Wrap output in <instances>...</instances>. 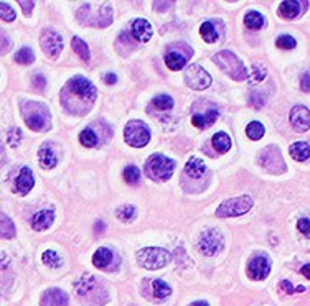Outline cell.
I'll list each match as a JSON object with an SVG mask.
<instances>
[{"instance_id":"6da1fadb","label":"cell","mask_w":310,"mask_h":306,"mask_svg":"<svg viewBox=\"0 0 310 306\" xmlns=\"http://www.w3.org/2000/svg\"><path fill=\"white\" fill-rule=\"evenodd\" d=\"M61 100L66 106V109L71 112L75 102L78 100V106H84V111L87 112L93 106V102L96 100V88L93 86L83 76H76L73 79H69L65 86V89L61 92Z\"/></svg>"},{"instance_id":"7a4b0ae2","label":"cell","mask_w":310,"mask_h":306,"mask_svg":"<svg viewBox=\"0 0 310 306\" xmlns=\"http://www.w3.org/2000/svg\"><path fill=\"white\" fill-rule=\"evenodd\" d=\"M25 124L35 132H46L50 129V109L42 102H25L22 106Z\"/></svg>"},{"instance_id":"3957f363","label":"cell","mask_w":310,"mask_h":306,"mask_svg":"<svg viewBox=\"0 0 310 306\" xmlns=\"http://www.w3.org/2000/svg\"><path fill=\"white\" fill-rule=\"evenodd\" d=\"M213 61L220 66V69L223 73H226L229 77H233L236 81H244L248 79V69L240 61V58L236 56L233 51H220L218 54H214Z\"/></svg>"},{"instance_id":"277c9868","label":"cell","mask_w":310,"mask_h":306,"mask_svg":"<svg viewBox=\"0 0 310 306\" xmlns=\"http://www.w3.org/2000/svg\"><path fill=\"white\" fill-rule=\"evenodd\" d=\"M175 161L167 158L163 155H154L150 156L145 163V175L155 181H167L173 175Z\"/></svg>"},{"instance_id":"5b68a950","label":"cell","mask_w":310,"mask_h":306,"mask_svg":"<svg viewBox=\"0 0 310 306\" xmlns=\"http://www.w3.org/2000/svg\"><path fill=\"white\" fill-rule=\"evenodd\" d=\"M170 254L169 250L160 249V247H145L139 250L137 254V262L147 270H157L162 269L170 262Z\"/></svg>"},{"instance_id":"8992f818","label":"cell","mask_w":310,"mask_h":306,"mask_svg":"<svg viewBox=\"0 0 310 306\" xmlns=\"http://www.w3.org/2000/svg\"><path fill=\"white\" fill-rule=\"evenodd\" d=\"M252 208V198L251 196H236V198L226 199L225 202L220 204V208L216 209L218 217H234L246 214Z\"/></svg>"},{"instance_id":"52a82bcc","label":"cell","mask_w":310,"mask_h":306,"mask_svg":"<svg viewBox=\"0 0 310 306\" xmlns=\"http://www.w3.org/2000/svg\"><path fill=\"white\" fill-rule=\"evenodd\" d=\"M125 142L134 148H142L149 144L150 140V130L149 127L140 120H131L125 125L124 130Z\"/></svg>"},{"instance_id":"ba28073f","label":"cell","mask_w":310,"mask_h":306,"mask_svg":"<svg viewBox=\"0 0 310 306\" xmlns=\"http://www.w3.org/2000/svg\"><path fill=\"white\" fill-rule=\"evenodd\" d=\"M198 249L203 255H216L221 249H223V235L218 231L210 229L202 234V239L198 242Z\"/></svg>"},{"instance_id":"9c48e42d","label":"cell","mask_w":310,"mask_h":306,"mask_svg":"<svg viewBox=\"0 0 310 306\" xmlns=\"http://www.w3.org/2000/svg\"><path fill=\"white\" fill-rule=\"evenodd\" d=\"M185 83L195 91H203L211 84V76L200 65H192L185 73Z\"/></svg>"},{"instance_id":"30bf717a","label":"cell","mask_w":310,"mask_h":306,"mask_svg":"<svg viewBox=\"0 0 310 306\" xmlns=\"http://www.w3.org/2000/svg\"><path fill=\"white\" fill-rule=\"evenodd\" d=\"M40 43H42V48L48 58H58L63 51V38L54 30H45L42 38H40Z\"/></svg>"},{"instance_id":"8fae6325","label":"cell","mask_w":310,"mask_h":306,"mask_svg":"<svg viewBox=\"0 0 310 306\" xmlns=\"http://www.w3.org/2000/svg\"><path fill=\"white\" fill-rule=\"evenodd\" d=\"M261 165L269 171H276V173H282L285 170V163L282 160V155L279 148L267 147L264 152L261 153Z\"/></svg>"},{"instance_id":"7c38bea8","label":"cell","mask_w":310,"mask_h":306,"mask_svg":"<svg viewBox=\"0 0 310 306\" xmlns=\"http://www.w3.org/2000/svg\"><path fill=\"white\" fill-rule=\"evenodd\" d=\"M271 272V260L266 255L252 257L248 263V275L252 280H264Z\"/></svg>"},{"instance_id":"4fadbf2b","label":"cell","mask_w":310,"mask_h":306,"mask_svg":"<svg viewBox=\"0 0 310 306\" xmlns=\"http://www.w3.org/2000/svg\"><path fill=\"white\" fill-rule=\"evenodd\" d=\"M290 124L297 132H307L310 125V112L305 106H296L290 112Z\"/></svg>"},{"instance_id":"5bb4252c","label":"cell","mask_w":310,"mask_h":306,"mask_svg":"<svg viewBox=\"0 0 310 306\" xmlns=\"http://www.w3.org/2000/svg\"><path fill=\"white\" fill-rule=\"evenodd\" d=\"M40 304L42 306H68V295L60 288H50L43 293Z\"/></svg>"},{"instance_id":"9a60e30c","label":"cell","mask_w":310,"mask_h":306,"mask_svg":"<svg viewBox=\"0 0 310 306\" xmlns=\"http://www.w3.org/2000/svg\"><path fill=\"white\" fill-rule=\"evenodd\" d=\"M35 186V178L31 170L28 167H23L22 171L19 173L17 179H15V191L20 194H28L31 191V188Z\"/></svg>"},{"instance_id":"2e32d148","label":"cell","mask_w":310,"mask_h":306,"mask_svg":"<svg viewBox=\"0 0 310 306\" xmlns=\"http://www.w3.org/2000/svg\"><path fill=\"white\" fill-rule=\"evenodd\" d=\"M132 35H134V38H136L137 42L147 43L154 35L152 25H150V23L147 20H144V18H137L136 22L132 23Z\"/></svg>"},{"instance_id":"e0dca14e","label":"cell","mask_w":310,"mask_h":306,"mask_svg":"<svg viewBox=\"0 0 310 306\" xmlns=\"http://www.w3.org/2000/svg\"><path fill=\"white\" fill-rule=\"evenodd\" d=\"M218 115H220L218 109H214V107L213 109H206V111H203V112H193L192 124L198 129H205V127H208V125L216 122Z\"/></svg>"},{"instance_id":"ac0fdd59","label":"cell","mask_w":310,"mask_h":306,"mask_svg":"<svg viewBox=\"0 0 310 306\" xmlns=\"http://www.w3.org/2000/svg\"><path fill=\"white\" fill-rule=\"evenodd\" d=\"M54 221V213L53 209H43L40 211V213H37L33 216V219H31V227H33V231H46L48 227L53 224Z\"/></svg>"},{"instance_id":"d6986e66","label":"cell","mask_w":310,"mask_h":306,"mask_svg":"<svg viewBox=\"0 0 310 306\" xmlns=\"http://www.w3.org/2000/svg\"><path fill=\"white\" fill-rule=\"evenodd\" d=\"M300 13H302V5L297 0H285V2L279 5V15L282 18L290 20V18H296Z\"/></svg>"},{"instance_id":"ffe728a7","label":"cell","mask_w":310,"mask_h":306,"mask_svg":"<svg viewBox=\"0 0 310 306\" xmlns=\"http://www.w3.org/2000/svg\"><path fill=\"white\" fill-rule=\"evenodd\" d=\"M165 59V65L169 66V69H172V71H180L181 68H185L188 58L184 56V54H180L177 51H169L163 56Z\"/></svg>"},{"instance_id":"44dd1931","label":"cell","mask_w":310,"mask_h":306,"mask_svg":"<svg viewBox=\"0 0 310 306\" xmlns=\"http://www.w3.org/2000/svg\"><path fill=\"white\" fill-rule=\"evenodd\" d=\"M289 153H290V156L296 161H307L308 160V155H310L308 142H296V144H292L290 148H289Z\"/></svg>"},{"instance_id":"7402d4cb","label":"cell","mask_w":310,"mask_h":306,"mask_svg":"<svg viewBox=\"0 0 310 306\" xmlns=\"http://www.w3.org/2000/svg\"><path fill=\"white\" fill-rule=\"evenodd\" d=\"M185 173L192 178H202L206 173V165L200 158H190L188 163L185 165Z\"/></svg>"},{"instance_id":"603a6c76","label":"cell","mask_w":310,"mask_h":306,"mask_svg":"<svg viewBox=\"0 0 310 306\" xmlns=\"http://www.w3.org/2000/svg\"><path fill=\"white\" fill-rule=\"evenodd\" d=\"M38 160H40V165H42V167L46 168V170L54 168V167H57V163H58L57 155H54V152L48 147H43L42 150L38 152Z\"/></svg>"},{"instance_id":"cb8c5ba5","label":"cell","mask_w":310,"mask_h":306,"mask_svg":"<svg viewBox=\"0 0 310 306\" xmlns=\"http://www.w3.org/2000/svg\"><path fill=\"white\" fill-rule=\"evenodd\" d=\"M111 262H113V252L106 247L98 249L96 254L93 255V263L96 265L98 269H107Z\"/></svg>"},{"instance_id":"d4e9b609","label":"cell","mask_w":310,"mask_h":306,"mask_svg":"<svg viewBox=\"0 0 310 306\" xmlns=\"http://www.w3.org/2000/svg\"><path fill=\"white\" fill-rule=\"evenodd\" d=\"M211 144H213L214 150H216V152L226 153L229 148H231V138H229L225 132H218V133H214Z\"/></svg>"},{"instance_id":"484cf974","label":"cell","mask_w":310,"mask_h":306,"mask_svg":"<svg viewBox=\"0 0 310 306\" xmlns=\"http://www.w3.org/2000/svg\"><path fill=\"white\" fill-rule=\"evenodd\" d=\"M71 46H73V50L76 51V54L79 58H81L84 63H87L91 59V53H89V46L86 45V42H83L79 36H75L73 40H71Z\"/></svg>"},{"instance_id":"4316f807","label":"cell","mask_w":310,"mask_h":306,"mask_svg":"<svg viewBox=\"0 0 310 306\" xmlns=\"http://www.w3.org/2000/svg\"><path fill=\"white\" fill-rule=\"evenodd\" d=\"M200 35L206 43H214L218 40V31L214 30L213 22H205L200 27Z\"/></svg>"},{"instance_id":"83f0119b","label":"cell","mask_w":310,"mask_h":306,"mask_svg":"<svg viewBox=\"0 0 310 306\" xmlns=\"http://www.w3.org/2000/svg\"><path fill=\"white\" fill-rule=\"evenodd\" d=\"M15 235V227L10 217L5 214H0V237L4 239H12Z\"/></svg>"},{"instance_id":"f1b7e54d","label":"cell","mask_w":310,"mask_h":306,"mask_svg":"<svg viewBox=\"0 0 310 306\" xmlns=\"http://www.w3.org/2000/svg\"><path fill=\"white\" fill-rule=\"evenodd\" d=\"M244 23H246V25H248V28H251V30H259V28L264 27V17H262L259 12L251 10V12L246 13Z\"/></svg>"},{"instance_id":"f546056e","label":"cell","mask_w":310,"mask_h":306,"mask_svg":"<svg viewBox=\"0 0 310 306\" xmlns=\"http://www.w3.org/2000/svg\"><path fill=\"white\" fill-rule=\"evenodd\" d=\"M93 288H94V278L91 275H83L76 281V293L81 295V296L89 293Z\"/></svg>"},{"instance_id":"4dcf8cb0","label":"cell","mask_w":310,"mask_h":306,"mask_svg":"<svg viewBox=\"0 0 310 306\" xmlns=\"http://www.w3.org/2000/svg\"><path fill=\"white\" fill-rule=\"evenodd\" d=\"M152 292H154L155 298L163 300V298H167L172 293V288L167 285L163 280H155V281H152Z\"/></svg>"},{"instance_id":"1f68e13d","label":"cell","mask_w":310,"mask_h":306,"mask_svg":"<svg viewBox=\"0 0 310 306\" xmlns=\"http://www.w3.org/2000/svg\"><path fill=\"white\" fill-rule=\"evenodd\" d=\"M79 142H81L84 147L93 148V147H96V144H98V135L94 133L93 129H84L81 132V135H79Z\"/></svg>"},{"instance_id":"d6a6232c","label":"cell","mask_w":310,"mask_h":306,"mask_svg":"<svg viewBox=\"0 0 310 306\" xmlns=\"http://www.w3.org/2000/svg\"><path fill=\"white\" fill-rule=\"evenodd\" d=\"M246 133L251 140H261L264 137V125L259 124V122H251L246 129Z\"/></svg>"},{"instance_id":"836d02e7","label":"cell","mask_w":310,"mask_h":306,"mask_svg":"<svg viewBox=\"0 0 310 306\" xmlns=\"http://www.w3.org/2000/svg\"><path fill=\"white\" fill-rule=\"evenodd\" d=\"M15 61L20 63V65H31L35 61V54L31 48H22L15 54Z\"/></svg>"},{"instance_id":"e575fe53","label":"cell","mask_w":310,"mask_h":306,"mask_svg":"<svg viewBox=\"0 0 310 306\" xmlns=\"http://www.w3.org/2000/svg\"><path fill=\"white\" fill-rule=\"evenodd\" d=\"M152 106L157 111H169L173 107V99L170 96H158L152 100Z\"/></svg>"},{"instance_id":"d590c367","label":"cell","mask_w":310,"mask_h":306,"mask_svg":"<svg viewBox=\"0 0 310 306\" xmlns=\"http://www.w3.org/2000/svg\"><path fill=\"white\" fill-rule=\"evenodd\" d=\"M116 216H117V219H121L122 222H129L134 219V216H136V208L134 206H122L116 211Z\"/></svg>"},{"instance_id":"8d00e7d4","label":"cell","mask_w":310,"mask_h":306,"mask_svg":"<svg viewBox=\"0 0 310 306\" xmlns=\"http://www.w3.org/2000/svg\"><path fill=\"white\" fill-rule=\"evenodd\" d=\"M124 179L129 185H137L140 179V170L137 167H134V165L132 167H127L124 170Z\"/></svg>"},{"instance_id":"74e56055","label":"cell","mask_w":310,"mask_h":306,"mask_svg":"<svg viewBox=\"0 0 310 306\" xmlns=\"http://www.w3.org/2000/svg\"><path fill=\"white\" fill-rule=\"evenodd\" d=\"M43 262L48 265V267H51V269H57V267H60L61 265V258H60V255L54 252V250H46V252H43Z\"/></svg>"},{"instance_id":"f35d334b","label":"cell","mask_w":310,"mask_h":306,"mask_svg":"<svg viewBox=\"0 0 310 306\" xmlns=\"http://www.w3.org/2000/svg\"><path fill=\"white\" fill-rule=\"evenodd\" d=\"M276 45H277V48H281V50H294L297 43L290 35H281L279 38H277Z\"/></svg>"},{"instance_id":"ab89813d","label":"cell","mask_w":310,"mask_h":306,"mask_svg":"<svg viewBox=\"0 0 310 306\" xmlns=\"http://www.w3.org/2000/svg\"><path fill=\"white\" fill-rule=\"evenodd\" d=\"M0 18L5 22H13L15 20V12L13 9L5 2H0Z\"/></svg>"},{"instance_id":"60d3db41","label":"cell","mask_w":310,"mask_h":306,"mask_svg":"<svg viewBox=\"0 0 310 306\" xmlns=\"http://www.w3.org/2000/svg\"><path fill=\"white\" fill-rule=\"evenodd\" d=\"M249 77V83H261L262 79L266 77V68L264 66H259V65H256V66H252V74L251 76H248Z\"/></svg>"},{"instance_id":"b9f144b4","label":"cell","mask_w":310,"mask_h":306,"mask_svg":"<svg viewBox=\"0 0 310 306\" xmlns=\"http://www.w3.org/2000/svg\"><path fill=\"white\" fill-rule=\"evenodd\" d=\"M22 138H23V135H22V130L19 127L10 129V132H9V144L12 147H19L22 144Z\"/></svg>"},{"instance_id":"7bdbcfd3","label":"cell","mask_w":310,"mask_h":306,"mask_svg":"<svg viewBox=\"0 0 310 306\" xmlns=\"http://www.w3.org/2000/svg\"><path fill=\"white\" fill-rule=\"evenodd\" d=\"M297 227H299V231L305 235V237H310V221H308L307 217L305 219H300Z\"/></svg>"},{"instance_id":"ee69618b","label":"cell","mask_w":310,"mask_h":306,"mask_svg":"<svg viewBox=\"0 0 310 306\" xmlns=\"http://www.w3.org/2000/svg\"><path fill=\"white\" fill-rule=\"evenodd\" d=\"M19 5L22 7L23 10H25L27 15H30L31 10H33V7H35V2H27V0H19Z\"/></svg>"},{"instance_id":"f6af8a7d","label":"cell","mask_w":310,"mask_h":306,"mask_svg":"<svg viewBox=\"0 0 310 306\" xmlns=\"http://www.w3.org/2000/svg\"><path fill=\"white\" fill-rule=\"evenodd\" d=\"M33 84L37 86L38 89H43L45 84H46V79H45L42 74H35V76H33Z\"/></svg>"},{"instance_id":"bcb514c9","label":"cell","mask_w":310,"mask_h":306,"mask_svg":"<svg viewBox=\"0 0 310 306\" xmlns=\"http://www.w3.org/2000/svg\"><path fill=\"white\" fill-rule=\"evenodd\" d=\"M281 290H282L284 293H287V295L294 293V288H292V285H290V281H287V280L281 281Z\"/></svg>"},{"instance_id":"7dc6e473","label":"cell","mask_w":310,"mask_h":306,"mask_svg":"<svg viewBox=\"0 0 310 306\" xmlns=\"http://www.w3.org/2000/svg\"><path fill=\"white\" fill-rule=\"evenodd\" d=\"M308 81H310V76H308V73H305L304 76H302V91H304V92H308V91H310Z\"/></svg>"},{"instance_id":"c3c4849f","label":"cell","mask_w":310,"mask_h":306,"mask_svg":"<svg viewBox=\"0 0 310 306\" xmlns=\"http://www.w3.org/2000/svg\"><path fill=\"white\" fill-rule=\"evenodd\" d=\"M104 81H106L107 84H116V81H117V76H116V74H113V73H107V74H106V77H104Z\"/></svg>"},{"instance_id":"681fc988","label":"cell","mask_w":310,"mask_h":306,"mask_svg":"<svg viewBox=\"0 0 310 306\" xmlns=\"http://www.w3.org/2000/svg\"><path fill=\"white\" fill-rule=\"evenodd\" d=\"M308 269H310V265H308V263H305L304 267H302V275H304L305 278H310V272H308Z\"/></svg>"},{"instance_id":"f907efd6","label":"cell","mask_w":310,"mask_h":306,"mask_svg":"<svg viewBox=\"0 0 310 306\" xmlns=\"http://www.w3.org/2000/svg\"><path fill=\"white\" fill-rule=\"evenodd\" d=\"M154 7H155V9H167V7H170V4L169 2H167V4H154Z\"/></svg>"},{"instance_id":"816d5d0a","label":"cell","mask_w":310,"mask_h":306,"mask_svg":"<svg viewBox=\"0 0 310 306\" xmlns=\"http://www.w3.org/2000/svg\"><path fill=\"white\" fill-rule=\"evenodd\" d=\"M104 231V222H101V221H98V224H96V231L99 232V231Z\"/></svg>"},{"instance_id":"f5cc1de1","label":"cell","mask_w":310,"mask_h":306,"mask_svg":"<svg viewBox=\"0 0 310 306\" xmlns=\"http://www.w3.org/2000/svg\"><path fill=\"white\" fill-rule=\"evenodd\" d=\"M190 306H208V303H206V301H195L193 304H190Z\"/></svg>"},{"instance_id":"db71d44e","label":"cell","mask_w":310,"mask_h":306,"mask_svg":"<svg viewBox=\"0 0 310 306\" xmlns=\"http://www.w3.org/2000/svg\"><path fill=\"white\" fill-rule=\"evenodd\" d=\"M4 156H5L4 148H2V145H0V165H2V161H4Z\"/></svg>"}]
</instances>
